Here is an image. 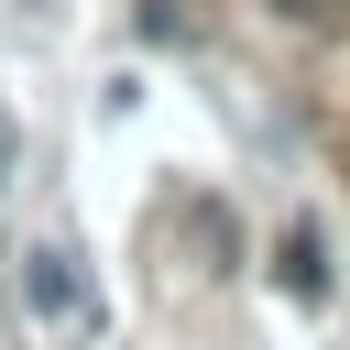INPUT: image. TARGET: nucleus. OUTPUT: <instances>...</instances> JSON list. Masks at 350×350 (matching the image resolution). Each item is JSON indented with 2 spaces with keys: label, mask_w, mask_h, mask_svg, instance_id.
Here are the masks:
<instances>
[{
  "label": "nucleus",
  "mask_w": 350,
  "mask_h": 350,
  "mask_svg": "<svg viewBox=\"0 0 350 350\" xmlns=\"http://www.w3.org/2000/svg\"><path fill=\"white\" fill-rule=\"evenodd\" d=\"M22 284H33V306H44V317H77V262H66V252H33V273H22Z\"/></svg>",
  "instance_id": "f257e3e1"
},
{
  "label": "nucleus",
  "mask_w": 350,
  "mask_h": 350,
  "mask_svg": "<svg viewBox=\"0 0 350 350\" xmlns=\"http://www.w3.org/2000/svg\"><path fill=\"white\" fill-rule=\"evenodd\" d=\"M284 284H295V295H317V284H328V262H317V230H306V219L284 230Z\"/></svg>",
  "instance_id": "f03ea898"
}]
</instances>
